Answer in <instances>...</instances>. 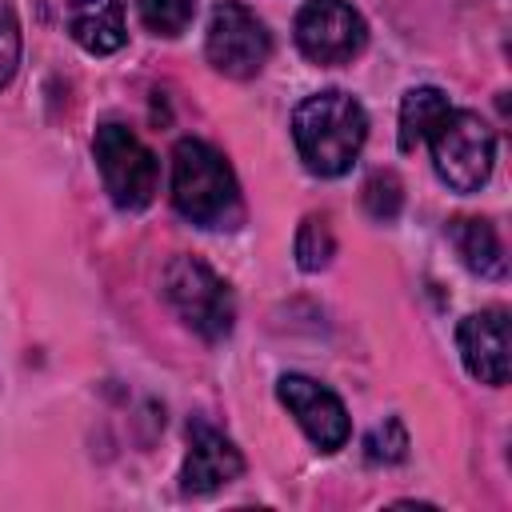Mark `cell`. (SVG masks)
Masks as SVG:
<instances>
[{
  "instance_id": "15",
  "label": "cell",
  "mask_w": 512,
  "mask_h": 512,
  "mask_svg": "<svg viewBox=\"0 0 512 512\" xmlns=\"http://www.w3.org/2000/svg\"><path fill=\"white\" fill-rule=\"evenodd\" d=\"M140 20L156 36H180L196 12V0H136Z\"/></svg>"
},
{
  "instance_id": "12",
  "label": "cell",
  "mask_w": 512,
  "mask_h": 512,
  "mask_svg": "<svg viewBox=\"0 0 512 512\" xmlns=\"http://www.w3.org/2000/svg\"><path fill=\"white\" fill-rule=\"evenodd\" d=\"M448 236H452V244H456V252H460V260H464L468 272L488 276V280L504 276V248H500V236H496V228L488 220H480V216H456L452 228H448Z\"/></svg>"
},
{
  "instance_id": "16",
  "label": "cell",
  "mask_w": 512,
  "mask_h": 512,
  "mask_svg": "<svg viewBox=\"0 0 512 512\" xmlns=\"http://www.w3.org/2000/svg\"><path fill=\"white\" fill-rule=\"evenodd\" d=\"M400 204H404V184H400V176H396V172H372L368 184H364V212H368L372 220L388 224V220H396Z\"/></svg>"
},
{
  "instance_id": "5",
  "label": "cell",
  "mask_w": 512,
  "mask_h": 512,
  "mask_svg": "<svg viewBox=\"0 0 512 512\" xmlns=\"http://www.w3.org/2000/svg\"><path fill=\"white\" fill-rule=\"evenodd\" d=\"M428 140H432V164L448 188L476 192L492 176L496 132L488 128V120H480V112H468V108L456 112L452 108Z\"/></svg>"
},
{
  "instance_id": "14",
  "label": "cell",
  "mask_w": 512,
  "mask_h": 512,
  "mask_svg": "<svg viewBox=\"0 0 512 512\" xmlns=\"http://www.w3.org/2000/svg\"><path fill=\"white\" fill-rule=\"evenodd\" d=\"M336 256V236H332V224L328 216H304L300 228H296V264L304 272H320L328 268Z\"/></svg>"
},
{
  "instance_id": "2",
  "label": "cell",
  "mask_w": 512,
  "mask_h": 512,
  "mask_svg": "<svg viewBox=\"0 0 512 512\" xmlns=\"http://www.w3.org/2000/svg\"><path fill=\"white\" fill-rule=\"evenodd\" d=\"M172 204L184 220L200 228H236L240 184L224 152L196 136H184L172 148Z\"/></svg>"
},
{
  "instance_id": "17",
  "label": "cell",
  "mask_w": 512,
  "mask_h": 512,
  "mask_svg": "<svg viewBox=\"0 0 512 512\" xmlns=\"http://www.w3.org/2000/svg\"><path fill=\"white\" fill-rule=\"evenodd\" d=\"M364 448H368V460H376V464H396V460L408 456V432H404L400 420H384L380 428L368 432Z\"/></svg>"
},
{
  "instance_id": "13",
  "label": "cell",
  "mask_w": 512,
  "mask_h": 512,
  "mask_svg": "<svg viewBox=\"0 0 512 512\" xmlns=\"http://www.w3.org/2000/svg\"><path fill=\"white\" fill-rule=\"evenodd\" d=\"M448 112H452V104H448V96H444L440 88H432V84L412 88V92L400 100V148L412 152L416 144H424V140L440 128V120H444Z\"/></svg>"
},
{
  "instance_id": "4",
  "label": "cell",
  "mask_w": 512,
  "mask_h": 512,
  "mask_svg": "<svg viewBox=\"0 0 512 512\" xmlns=\"http://www.w3.org/2000/svg\"><path fill=\"white\" fill-rule=\"evenodd\" d=\"M92 156H96L104 192L112 196L116 208L136 212V208L152 204L156 184H160V168L136 132H128L124 124H100L96 140H92Z\"/></svg>"
},
{
  "instance_id": "10",
  "label": "cell",
  "mask_w": 512,
  "mask_h": 512,
  "mask_svg": "<svg viewBox=\"0 0 512 512\" xmlns=\"http://www.w3.org/2000/svg\"><path fill=\"white\" fill-rule=\"evenodd\" d=\"M456 344H460L464 368L480 384L500 388L508 380V312L504 308H484V312L464 316Z\"/></svg>"
},
{
  "instance_id": "1",
  "label": "cell",
  "mask_w": 512,
  "mask_h": 512,
  "mask_svg": "<svg viewBox=\"0 0 512 512\" xmlns=\"http://www.w3.org/2000/svg\"><path fill=\"white\" fill-rule=\"evenodd\" d=\"M368 136V116L356 96L348 92H316L296 104L292 112V140L308 172L316 176H340L352 168Z\"/></svg>"
},
{
  "instance_id": "9",
  "label": "cell",
  "mask_w": 512,
  "mask_h": 512,
  "mask_svg": "<svg viewBox=\"0 0 512 512\" xmlns=\"http://www.w3.org/2000/svg\"><path fill=\"white\" fill-rule=\"evenodd\" d=\"M240 472H244V456L224 432H216L208 424L188 428V456L180 468V488L188 496H208V492L232 484Z\"/></svg>"
},
{
  "instance_id": "11",
  "label": "cell",
  "mask_w": 512,
  "mask_h": 512,
  "mask_svg": "<svg viewBox=\"0 0 512 512\" xmlns=\"http://www.w3.org/2000/svg\"><path fill=\"white\" fill-rule=\"evenodd\" d=\"M68 32L92 56L124 48V0H68Z\"/></svg>"
},
{
  "instance_id": "3",
  "label": "cell",
  "mask_w": 512,
  "mask_h": 512,
  "mask_svg": "<svg viewBox=\"0 0 512 512\" xmlns=\"http://www.w3.org/2000/svg\"><path fill=\"white\" fill-rule=\"evenodd\" d=\"M164 300L204 340H224L236 324V300L228 280L200 256H172L164 268Z\"/></svg>"
},
{
  "instance_id": "8",
  "label": "cell",
  "mask_w": 512,
  "mask_h": 512,
  "mask_svg": "<svg viewBox=\"0 0 512 512\" xmlns=\"http://www.w3.org/2000/svg\"><path fill=\"white\" fill-rule=\"evenodd\" d=\"M276 396H280V404L296 416V424L304 428V436H308L320 452H336V448L348 444L352 424H348V412H344V404H340V396H336L332 388H324V384L312 380V376L288 372V376H280Z\"/></svg>"
},
{
  "instance_id": "6",
  "label": "cell",
  "mask_w": 512,
  "mask_h": 512,
  "mask_svg": "<svg viewBox=\"0 0 512 512\" xmlns=\"http://www.w3.org/2000/svg\"><path fill=\"white\" fill-rule=\"evenodd\" d=\"M204 52H208V64L220 76L248 80L268 64L272 36H268V28L260 24V16L252 8H244L240 0H224V4H216L212 20H208Z\"/></svg>"
},
{
  "instance_id": "7",
  "label": "cell",
  "mask_w": 512,
  "mask_h": 512,
  "mask_svg": "<svg viewBox=\"0 0 512 512\" xmlns=\"http://www.w3.org/2000/svg\"><path fill=\"white\" fill-rule=\"evenodd\" d=\"M368 44L364 16L348 0H304L296 12V48L312 64H348Z\"/></svg>"
},
{
  "instance_id": "18",
  "label": "cell",
  "mask_w": 512,
  "mask_h": 512,
  "mask_svg": "<svg viewBox=\"0 0 512 512\" xmlns=\"http://www.w3.org/2000/svg\"><path fill=\"white\" fill-rule=\"evenodd\" d=\"M20 64V24H16V12L8 0H0V88L12 80Z\"/></svg>"
}]
</instances>
